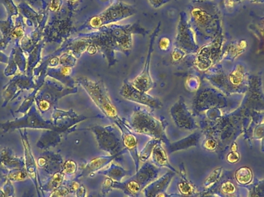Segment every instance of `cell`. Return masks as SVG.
<instances>
[{"instance_id":"6da1fadb","label":"cell","mask_w":264,"mask_h":197,"mask_svg":"<svg viewBox=\"0 0 264 197\" xmlns=\"http://www.w3.org/2000/svg\"><path fill=\"white\" fill-rule=\"evenodd\" d=\"M149 31L142 27L138 22L128 25L111 24L92 32L77 35L85 42L89 54L101 53L108 62V67L115 65V53L121 52L129 56L132 51L133 35L142 36Z\"/></svg>"},{"instance_id":"7a4b0ae2","label":"cell","mask_w":264,"mask_h":197,"mask_svg":"<svg viewBox=\"0 0 264 197\" xmlns=\"http://www.w3.org/2000/svg\"><path fill=\"white\" fill-rule=\"evenodd\" d=\"M190 24L200 42L212 41L223 34L219 9L214 4L206 1H194L189 7Z\"/></svg>"},{"instance_id":"3957f363","label":"cell","mask_w":264,"mask_h":197,"mask_svg":"<svg viewBox=\"0 0 264 197\" xmlns=\"http://www.w3.org/2000/svg\"><path fill=\"white\" fill-rule=\"evenodd\" d=\"M210 69L205 79L223 94H244L249 86V75L243 64H237L230 71L220 69Z\"/></svg>"},{"instance_id":"277c9868","label":"cell","mask_w":264,"mask_h":197,"mask_svg":"<svg viewBox=\"0 0 264 197\" xmlns=\"http://www.w3.org/2000/svg\"><path fill=\"white\" fill-rule=\"evenodd\" d=\"M129 127L132 132L135 133L145 135L152 139H159L165 144L169 143L165 132L167 123L165 119H157L145 109H134L131 116Z\"/></svg>"},{"instance_id":"5b68a950","label":"cell","mask_w":264,"mask_h":197,"mask_svg":"<svg viewBox=\"0 0 264 197\" xmlns=\"http://www.w3.org/2000/svg\"><path fill=\"white\" fill-rule=\"evenodd\" d=\"M76 83L86 91L93 103L106 117L114 123L120 120L118 110L110 100L107 88L102 80H93L81 76L77 79Z\"/></svg>"},{"instance_id":"8992f818","label":"cell","mask_w":264,"mask_h":197,"mask_svg":"<svg viewBox=\"0 0 264 197\" xmlns=\"http://www.w3.org/2000/svg\"><path fill=\"white\" fill-rule=\"evenodd\" d=\"M135 13L136 9L134 6L120 0H115L102 13L88 19L79 29H90L94 30L100 29L129 18Z\"/></svg>"},{"instance_id":"52a82bcc","label":"cell","mask_w":264,"mask_h":197,"mask_svg":"<svg viewBox=\"0 0 264 197\" xmlns=\"http://www.w3.org/2000/svg\"><path fill=\"white\" fill-rule=\"evenodd\" d=\"M75 9L67 7L64 10H60L55 16L51 22L46 25L43 33V40L47 43H63L70 39V36L74 33L72 18L75 13Z\"/></svg>"},{"instance_id":"ba28073f","label":"cell","mask_w":264,"mask_h":197,"mask_svg":"<svg viewBox=\"0 0 264 197\" xmlns=\"http://www.w3.org/2000/svg\"><path fill=\"white\" fill-rule=\"evenodd\" d=\"M158 174L159 169L156 165L145 163L138 169L135 175L126 182H114L112 189L123 190L124 193L130 197H137L148 185L158 177Z\"/></svg>"},{"instance_id":"9c48e42d","label":"cell","mask_w":264,"mask_h":197,"mask_svg":"<svg viewBox=\"0 0 264 197\" xmlns=\"http://www.w3.org/2000/svg\"><path fill=\"white\" fill-rule=\"evenodd\" d=\"M88 130L94 134L99 148L108 153L109 155H119L124 152L125 147L121 138V132L118 127L116 128L113 126H96L91 127Z\"/></svg>"},{"instance_id":"30bf717a","label":"cell","mask_w":264,"mask_h":197,"mask_svg":"<svg viewBox=\"0 0 264 197\" xmlns=\"http://www.w3.org/2000/svg\"><path fill=\"white\" fill-rule=\"evenodd\" d=\"M244 100L237 112H258L264 110V94L261 74L249 75V86Z\"/></svg>"},{"instance_id":"8fae6325","label":"cell","mask_w":264,"mask_h":197,"mask_svg":"<svg viewBox=\"0 0 264 197\" xmlns=\"http://www.w3.org/2000/svg\"><path fill=\"white\" fill-rule=\"evenodd\" d=\"M175 45L186 54L197 53L199 49L195 33L185 12H181L179 14Z\"/></svg>"},{"instance_id":"7c38bea8","label":"cell","mask_w":264,"mask_h":197,"mask_svg":"<svg viewBox=\"0 0 264 197\" xmlns=\"http://www.w3.org/2000/svg\"><path fill=\"white\" fill-rule=\"evenodd\" d=\"M223 34L199 49L195 59L194 65L200 70H210L218 62L221 61L223 54Z\"/></svg>"},{"instance_id":"4fadbf2b","label":"cell","mask_w":264,"mask_h":197,"mask_svg":"<svg viewBox=\"0 0 264 197\" xmlns=\"http://www.w3.org/2000/svg\"><path fill=\"white\" fill-rule=\"evenodd\" d=\"M226 107H227V100L223 92L210 87L198 91L192 103V110L195 113Z\"/></svg>"},{"instance_id":"5bb4252c","label":"cell","mask_w":264,"mask_h":197,"mask_svg":"<svg viewBox=\"0 0 264 197\" xmlns=\"http://www.w3.org/2000/svg\"><path fill=\"white\" fill-rule=\"evenodd\" d=\"M160 27H161V22H158L156 29L151 34L150 39H149V49H148L146 60L145 62L143 69L138 76H136L134 80L131 82V84L135 89L141 91V92H149L151 89H153L156 87V83L153 81L152 76H151L150 64L152 53L154 50L155 40L159 33Z\"/></svg>"},{"instance_id":"9a60e30c","label":"cell","mask_w":264,"mask_h":197,"mask_svg":"<svg viewBox=\"0 0 264 197\" xmlns=\"http://www.w3.org/2000/svg\"><path fill=\"white\" fill-rule=\"evenodd\" d=\"M124 99L129 101L134 102L141 105L146 106L152 109H161L163 107L162 103L158 98L151 96L148 92H141L135 89L131 84V82L125 80L121 89L119 91Z\"/></svg>"},{"instance_id":"2e32d148","label":"cell","mask_w":264,"mask_h":197,"mask_svg":"<svg viewBox=\"0 0 264 197\" xmlns=\"http://www.w3.org/2000/svg\"><path fill=\"white\" fill-rule=\"evenodd\" d=\"M46 90L44 96L39 99L38 107L42 112H47L51 109L53 103L59 99L67 95L73 94L78 92V87H67L63 88L62 86L47 81L45 84Z\"/></svg>"},{"instance_id":"e0dca14e","label":"cell","mask_w":264,"mask_h":197,"mask_svg":"<svg viewBox=\"0 0 264 197\" xmlns=\"http://www.w3.org/2000/svg\"><path fill=\"white\" fill-rule=\"evenodd\" d=\"M170 115L174 123L179 128L193 131L199 127L183 97L179 98L177 103L172 106L170 109Z\"/></svg>"},{"instance_id":"ac0fdd59","label":"cell","mask_w":264,"mask_h":197,"mask_svg":"<svg viewBox=\"0 0 264 197\" xmlns=\"http://www.w3.org/2000/svg\"><path fill=\"white\" fill-rule=\"evenodd\" d=\"M117 127L119 129L121 132V138L123 142L124 147L129 151L132 155V159L134 160L135 164V171L137 172L139 169V154L138 153V140L132 132V130L127 126L123 120L120 119L117 123H115Z\"/></svg>"},{"instance_id":"d6986e66","label":"cell","mask_w":264,"mask_h":197,"mask_svg":"<svg viewBox=\"0 0 264 197\" xmlns=\"http://www.w3.org/2000/svg\"><path fill=\"white\" fill-rule=\"evenodd\" d=\"M27 66V59L26 57L22 48L20 46V42L13 44V48L9 56V62L7 66L4 71V74L6 76H13L16 74L17 71L25 73Z\"/></svg>"},{"instance_id":"ffe728a7","label":"cell","mask_w":264,"mask_h":197,"mask_svg":"<svg viewBox=\"0 0 264 197\" xmlns=\"http://www.w3.org/2000/svg\"><path fill=\"white\" fill-rule=\"evenodd\" d=\"M19 12L26 19V23L30 27H38L39 25L47 24V19L49 17L48 9L36 10L26 2H20L17 5Z\"/></svg>"},{"instance_id":"44dd1931","label":"cell","mask_w":264,"mask_h":197,"mask_svg":"<svg viewBox=\"0 0 264 197\" xmlns=\"http://www.w3.org/2000/svg\"><path fill=\"white\" fill-rule=\"evenodd\" d=\"M34 84L33 82V75H27L26 73H20L10 80L6 89L4 92V95L8 98L11 97L13 94L17 92V89H29L33 87Z\"/></svg>"},{"instance_id":"7402d4cb","label":"cell","mask_w":264,"mask_h":197,"mask_svg":"<svg viewBox=\"0 0 264 197\" xmlns=\"http://www.w3.org/2000/svg\"><path fill=\"white\" fill-rule=\"evenodd\" d=\"M72 73V67L65 66H60L53 67L48 68L46 72V76L55 79L58 81L61 82L66 87H77L76 80L73 79L71 76Z\"/></svg>"},{"instance_id":"603a6c76","label":"cell","mask_w":264,"mask_h":197,"mask_svg":"<svg viewBox=\"0 0 264 197\" xmlns=\"http://www.w3.org/2000/svg\"><path fill=\"white\" fill-rule=\"evenodd\" d=\"M118 156V155H103L91 159V161L88 162L84 167H82L81 175L83 177H85L91 174L98 172L99 170L107 167V165Z\"/></svg>"},{"instance_id":"cb8c5ba5","label":"cell","mask_w":264,"mask_h":197,"mask_svg":"<svg viewBox=\"0 0 264 197\" xmlns=\"http://www.w3.org/2000/svg\"><path fill=\"white\" fill-rule=\"evenodd\" d=\"M46 25L47 24L39 25L38 27L35 28L33 32L24 36V38L20 41V46L24 53H29L40 43V40L43 39V33Z\"/></svg>"},{"instance_id":"d4e9b609","label":"cell","mask_w":264,"mask_h":197,"mask_svg":"<svg viewBox=\"0 0 264 197\" xmlns=\"http://www.w3.org/2000/svg\"><path fill=\"white\" fill-rule=\"evenodd\" d=\"M247 48V41L246 40H235L226 45L222 54V60L234 62L237 57L244 53Z\"/></svg>"},{"instance_id":"484cf974","label":"cell","mask_w":264,"mask_h":197,"mask_svg":"<svg viewBox=\"0 0 264 197\" xmlns=\"http://www.w3.org/2000/svg\"><path fill=\"white\" fill-rule=\"evenodd\" d=\"M176 174V173L172 172V171L171 173H168L162 177L148 185L143 190L145 197H156L158 194L162 193L170 183L171 180Z\"/></svg>"},{"instance_id":"4316f807","label":"cell","mask_w":264,"mask_h":197,"mask_svg":"<svg viewBox=\"0 0 264 197\" xmlns=\"http://www.w3.org/2000/svg\"><path fill=\"white\" fill-rule=\"evenodd\" d=\"M161 143L162 142H158L152 151V163L156 165V167H166V168L172 170V172L178 173L177 170L173 168L168 161V154H167L165 149L163 148L162 146H161Z\"/></svg>"},{"instance_id":"83f0119b","label":"cell","mask_w":264,"mask_h":197,"mask_svg":"<svg viewBox=\"0 0 264 197\" xmlns=\"http://www.w3.org/2000/svg\"><path fill=\"white\" fill-rule=\"evenodd\" d=\"M45 44V41L42 39L40 43L36 45V47L28 53L27 66H26V74L33 75V70H34L36 66L38 65L41 62L42 50L44 49Z\"/></svg>"},{"instance_id":"f1b7e54d","label":"cell","mask_w":264,"mask_h":197,"mask_svg":"<svg viewBox=\"0 0 264 197\" xmlns=\"http://www.w3.org/2000/svg\"><path fill=\"white\" fill-rule=\"evenodd\" d=\"M200 138V133L199 132H194L192 135H190L188 137L179 140L177 143H172L170 146V152H176L179 150H185L189 147H195L199 141Z\"/></svg>"},{"instance_id":"f546056e","label":"cell","mask_w":264,"mask_h":197,"mask_svg":"<svg viewBox=\"0 0 264 197\" xmlns=\"http://www.w3.org/2000/svg\"><path fill=\"white\" fill-rule=\"evenodd\" d=\"M101 174L113 179L114 182H121V179L127 175V172L124 169L115 164H111L110 167H109L107 170L101 172Z\"/></svg>"},{"instance_id":"4dcf8cb0","label":"cell","mask_w":264,"mask_h":197,"mask_svg":"<svg viewBox=\"0 0 264 197\" xmlns=\"http://www.w3.org/2000/svg\"><path fill=\"white\" fill-rule=\"evenodd\" d=\"M15 23L13 18L7 17L6 20H0V31L2 33V37L6 39L8 42H13V31Z\"/></svg>"},{"instance_id":"1f68e13d","label":"cell","mask_w":264,"mask_h":197,"mask_svg":"<svg viewBox=\"0 0 264 197\" xmlns=\"http://www.w3.org/2000/svg\"><path fill=\"white\" fill-rule=\"evenodd\" d=\"M236 180L240 185H249L253 180V172L247 167H241L236 171Z\"/></svg>"},{"instance_id":"d6a6232c","label":"cell","mask_w":264,"mask_h":197,"mask_svg":"<svg viewBox=\"0 0 264 197\" xmlns=\"http://www.w3.org/2000/svg\"><path fill=\"white\" fill-rule=\"evenodd\" d=\"M178 190L183 197H192L195 193V186L192 183H190L185 175L178 183Z\"/></svg>"},{"instance_id":"836d02e7","label":"cell","mask_w":264,"mask_h":197,"mask_svg":"<svg viewBox=\"0 0 264 197\" xmlns=\"http://www.w3.org/2000/svg\"><path fill=\"white\" fill-rule=\"evenodd\" d=\"M159 141H161L159 139H152L150 141L148 142L141 153L139 154V159L141 162H146L151 157L154 147Z\"/></svg>"},{"instance_id":"e575fe53","label":"cell","mask_w":264,"mask_h":197,"mask_svg":"<svg viewBox=\"0 0 264 197\" xmlns=\"http://www.w3.org/2000/svg\"><path fill=\"white\" fill-rule=\"evenodd\" d=\"M0 2L3 5L4 7L6 9L7 17L13 18V17H17L20 14L18 7L14 3L13 0H0Z\"/></svg>"},{"instance_id":"d590c367","label":"cell","mask_w":264,"mask_h":197,"mask_svg":"<svg viewBox=\"0 0 264 197\" xmlns=\"http://www.w3.org/2000/svg\"><path fill=\"white\" fill-rule=\"evenodd\" d=\"M223 169L222 167L215 169L212 171V174L209 175L207 180L205 182L204 186L206 188H210L215 185V183H217L218 180L220 179L223 174Z\"/></svg>"},{"instance_id":"8d00e7d4","label":"cell","mask_w":264,"mask_h":197,"mask_svg":"<svg viewBox=\"0 0 264 197\" xmlns=\"http://www.w3.org/2000/svg\"><path fill=\"white\" fill-rule=\"evenodd\" d=\"M78 59L71 52H65L60 56V66L74 67L77 64Z\"/></svg>"},{"instance_id":"74e56055","label":"cell","mask_w":264,"mask_h":197,"mask_svg":"<svg viewBox=\"0 0 264 197\" xmlns=\"http://www.w3.org/2000/svg\"><path fill=\"white\" fill-rule=\"evenodd\" d=\"M78 170V164L74 160H67L63 165V174L74 175Z\"/></svg>"},{"instance_id":"f35d334b","label":"cell","mask_w":264,"mask_h":197,"mask_svg":"<svg viewBox=\"0 0 264 197\" xmlns=\"http://www.w3.org/2000/svg\"><path fill=\"white\" fill-rule=\"evenodd\" d=\"M62 4H63V0H51L49 5L47 6L48 11L54 13H59L61 9Z\"/></svg>"},{"instance_id":"ab89813d","label":"cell","mask_w":264,"mask_h":197,"mask_svg":"<svg viewBox=\"0 0 264 197\" xmlns=\"http://www.w3.org/2000/svg\"><path fill=\"white\" fill-rule=\"evenodd\" d=\"M221 192L223 194H227V195H231L234 194L236 192V186L234 183H232L230 181L225 182L222 184L220 187Z\"/></svg>"},{"instance_id":"60d3db41","label":"cell","mask_w":264,"mask_h":197,"mask_svg":"<svg viewBox=\"0 0 264 197\" xmlns=\"http://www.w3.org/2000/svg\"><path fill=\"white\" fill-rule=\"evenodd\" d=\"M63 179V174L61 173H56L53 177L52 181H51V186L53 188H58L60 185L61 184Z\"/></svg>"},{"instance_id":"b9f144b4","label":"cell","mask_w":264,"mask_h":197,"mask_svg":"<svg viewBox=\"0 0 264 197\" xmlns=\"http://www.w3.org/2000/svg\"><path fill=\"white\" fill-rule=\"evenodd\" d=\"M216 147H217V143H216V141L214 140L213 139H212V138L207 139V140L203 143V147H204V149H206V150H210V151L215 150Z\"/></svg>"},{"instance_id":"7bdbcfd3","label":"cell","mask_w":264,"mask_h":197,"mask_svg":"<svg viewBox=\"0 0 264 197\" xmlns=\"http://www.w3.org/2000/svg\"><path fill=\"white\" fill-rule=\"evenodd\" d=\"M186 53H184L183 50L179 49V48L175 47L173 53H172V58L175 61L179 62L184 58L185 56H186Z\"/></svg>"},{"instance_id":"ee69618b","label":"cell","mask_w":264,"mask_h":197,"mask_svg":"<svg viewBox=\"0 0 264 197\" xmlns=\"http://www.w3.org/2000/svg\"><path fill=\"white\" fill-rule=\"evenodd\" d=\"M148 1L152 7L156 9H159L161 6L170 2V0H148Z\"/></svg>"},{"instance_id":"f6af8a7d","label":"cell","mask_w":264,"mask_h":197,"mask_svg":"<svg viewBox=\"0 0 264 197\" xmlns=\"http://www.w3.org/2000/svg\"><path fill=\"white\" fill-rule=\"evenodd\" d=\"M158 45H159L160 49L163 51L168 50L171 46L170 40L166 37H163L158 42Z\"/></svg>"},{"instance_id":"bcb514c9","label":"cell","mask_w":264,"mask_h":197,"mask_svg":"<svg viewBox=\"0 0 264 197\" xmlns=\"http://www.w3.org/2000/svg\"><path fill=\"white\" fill-rule=\"evenodd\" d=\"M227 161L230 163H236L239 160V154L237 153V151H232L230 153L227 155Z\"/></svg>"},{"instance_id":"7dc6e473","label":"cell","mask_w":264,"mask_h":197,"mask_svg":"<svg viewBox=\"0 0 264 197\" xmlns=\"http://www.w3.org/2000/svg\"><path fill=\"white\" fill-rule=\"evenodd\" d=\"M114 182V181L110 179V178L106 177V179L104 181L103 185H102V190H103L104 193L108 191L110 189H112Z\"/></svg>"},{"instance_id":"c3c4849f","label":"cell","mask_w":264,"mask_h":197,"mask_svg":"<svg viewBox=\"0 0 264 197\" xmlns=\"http://www.w3.org/2000/svg\"><path fill=\"white\" fill-rule=\"evenodd\" d=\"M242 0H224L223 5H224V7L226 9H230L234 8L237 4L242 2Z\"/></svg>"},{"instance_id":"681fc988","label":"cell","mask_w":264,"mask_h":197,"mask_svg":"<svg viewBox=\"0 0 264 197\" xmlns=\"http://www.w3.org/2000/svg\"><path fill=\"white\" fill-rule=\"evenodd\" d=\"M19 1L26 2L32 7H37L38 6V7H41V9H43V4H42L40 0H19Z\"/></svg>"},{"instance_id":"f907efd6","label":"cell","mask_w":264,"mask_h":197,"mask_svg":"<svg viewBox=\"0 0 264 197\" xmlns=\"http://www.w3.org/2000/svg\"><path fill=\"white\" fill-rule=\"evenodd\" d=\"M9 177L14 180H23L26 177V174L23 172H16L9 175Z\"/></svg>"},{"instance_id":"816d5d0a","label":"cell","mask_w":264,"mask_h":197,"mask_svg":"<svg viewBox=\"0 0 264 197\" xmlns=\"http://www.w3.org/2000/svg\"><path fill=\"white\" fill-rule=\"evenodd\" d=\"M9 44V43L8 42L6 39H4L3 37L0 39V51L5 50L7 48Z\"/></svg>"},{"instance_id":"f5cc1de1","label":"cell","mask_w":264,"mask_h":197,"mask_svg":"<svg viewBox=\"0 0 264 197\" xmlns=\"http://www.w3.org/2000/svg\"><path fill=\"white\" fill-rule=\"evenodd\" d=\"M8 62H9V56L5 54V53H2V51H0V63L7 64Z\"/></svg>"},{"instance_id":"db71d44e","label":"cell","mask_w":264,"mask_h":197,"mask_svg":"<svg viewBox=\"0 0 264 197\" xmlns=\"http://www.w3.org/2000/svg\"><path fill=\"white\" fill-rule=\"evenodd\" d=\"M256 30H259V34L261 35L263 39H264V19L261 22V25H259V27Z\"/></svg>"},{"instance_id":"11a10c76","label":"cell","mask_w":264,"mask_h":197,"mask_svg":"<svg viewBox=\"0 0 264 197\" xmlns=\"http://www.w3.org/2000/svg\"><path fill=\"white\" fill-rule=\"evenodd\" d=\"M252 3H264V0H249Z\"/></svg>"},{"instance_id":"9f6ffc18","label":"cell","mask_w":264,"mask_h":197,"mask_svg":"<svg viewBox=\"0 0 264 197\" xmlns=\"http://www.w3.org/2000/svg\"><path fill=\"white\" fill-rule=\"evenodd\" d=\"M41 1L42 4H43V9H47V6H48V4L46 2L45 0H40Z\"/></svg>"},{"instance_id":"6f0895ef","label":"cell","mask_w":264,"mask_h":197,"mask_svg":"<svg viewBox=\"0 0 264 197\" xmlns=\"http://www.w3.org/2000/svg\"><path fill=\"white\" fill-rule=\"evenodd\" d=\"M156 197H168V196L166 195V194H165V193H160L159 194H158L157 196H156Z\"/></svg>"},{"instance_id":"680465c9","label":"cell","mask_w":264,"mask_h":197,"mask_svg":"<svg viewBox=\"0 0 264 197\" xmlns=\"http://www.w3.org/2000/svg\"><path fill=\"white\" fill-rule=\"evenodd\" d=\"M45 163V159H42V158L41 159H39V164H40V166H43V165H44Z\"/></svg>"},{"instance_id":"91938a15","label":"cell","mask_w":264,"mask_h":197,"mask_svg":"<svg viewBox=\"0 0 264 197\" xmlns=\"http://www.w3.org/2000/svg\"><path fill=\"white\" fill-rule=\"evenodd\" d=\"M51 197H60V196L58 195L57 194H56V191L53 193V194L52 196H51Z\"/></svg>"},{"instance_id":"94428289","label":"cell","mask_w":264,"mask_h":197,"mask_svg":"<svg viewBox=\"0 0 264 197\" xmlns=\"http://www.w3.org/2000/svg\"><path fill=\"white\" fill-rule=\"evenodd\" d=\"M102 2H106V1H108V0H101Z\"/></svg>"},{"instance_id":"6125c7cd","label":"cell","mask_w":264,"mask_h":197,"mask_svg":"<svg viewBox=\"0 0 264 197\" xmlns=\"http://www.w3.org/2000/svg\"><path fill=\"white\" fill-rule=\"evenodd\" d=\"M199 1H206V0H199Z\"/></svg>"},{"instance_id":"be15d7a7","label":"cell","mask_w":264,"mask_h":197,"mask_svg":"<svg viewBox=\"0 0 264 197\" xmlns=\"http://www.w3.org/2000/svg\"></svg>"}]
</instances>
